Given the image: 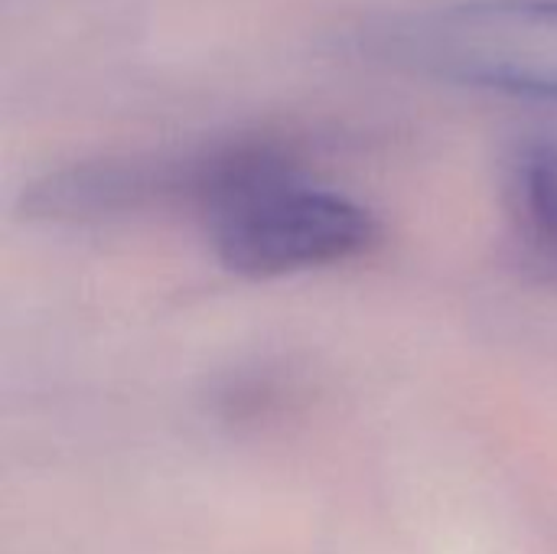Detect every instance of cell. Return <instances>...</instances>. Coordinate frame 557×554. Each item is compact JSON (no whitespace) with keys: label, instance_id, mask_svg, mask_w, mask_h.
I'll list each match as a JSON object with an SVG mask.
<instances>
[{"label":"cell","instance_id":"cell-1","mask_svg":"<svg viewBox=\"0 0 557 554\" xmlns=\"http://www.w3.org/2000/svg\"><path fill=\"white\" fill-rule=\"evenodd\" d=\"M183 196L206 219L219 258L248 278H284L366 255L375 216L310 180L277 144H232L183 160Z\"/></svg>","mask_w":557,"mask_h":554},{"label":"cell","instance_id":"cell-2","mask_svg":"<svg viewBox=\"0 0 557 554\" xmlns=\"http://www.w3.org/2000/svg\"><path fill=\"white\" fill-rule=\"evenodd\" d=\"M359 49L398 72L557 101V0H454L375 20Z\"/></svg>","mask_w":557,"mask_h":554},{"label":"cell","instance_id":"cell-3","mask_svg":"<svg viewBox=\"0 0 557 554\" xmlns=\"http://www.w3.org/2000/svg\"><path fill=\"white\" fill-rule=\"evenodd\" d=\"M503 199L522 268L557 287V137H525L512 150Z\"/></svg>","mask_w":557,"mask_h":554}]
</instances>
